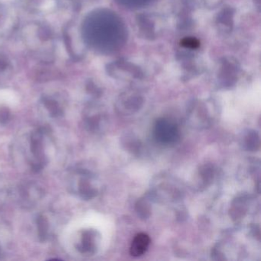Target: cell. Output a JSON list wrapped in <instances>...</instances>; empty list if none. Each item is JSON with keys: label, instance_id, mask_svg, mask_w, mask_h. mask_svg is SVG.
Listing matches in <instances>:
<instances>
[{"label": "cell", "instance_id": "cell-1", "mask_svg": "<svg viewBox=\"0 0 261 261\" xmlns=\"http://www.w3.org/2000/svg\"><path fill=\"white\" fill-rule=\"evenodd\" d=\"M49 134V128L43 126L37 128L30 136V150L32 156L30 164L33 172H40L48 163L45 151V137Z\"/></svg>", "mask_w": 261, "mask_h": 261}, {"label": "cell", "instance_id": "cell-2", "mask_svg": "<svg viewBox=\"0 0 261 261\" xmlns=\"http://www.w3.org/2000/svg\"><path fill=\"white\" fill-rule=\"evenodd\" d=\"M18 200L24 207H32L43 196V190L36 183L27 181L18 188Z\"/></svg>", "mask_w": 261, "mask_h": 261}, {"label": "cell", "instance_id": "cell-3", "mask_svg": "<svg viewBox=\"0 0 261 261\" xmlns=\"http://www.w3.org/2000/svg\"><path fill=\"white\" fill-rule=\"evenodd\" d=\"M70 189L84 199H89L95 194L94 189L91 187L89 181L85 176V174L81 171H76L72 182H70Z\"/></svg>", "mask_w": 261, "mask_h": 261}, {"label": "cell", "instance_id": "cell-4", "mask_svg": "<svg viewBox=\"0 0 261 261\" xmlns=\"http://www.w3.org/2000/svg\"><path fill=\"white\" fill-rule=\"evenodd\" d=\"M155 135L162 143H172L178 138L176 126L166 120L157 122L155 127Z\"/></svg>", "mask_w": 261, "mask_h": 261}, {"label": "cell", "instance_id": "cell-5", "mask_svg": "<svg viewBox=\"0 0 261 261\" xmlns=\"http://www.w3.org/2000/svg\"><path fill=\"white\" fill-rule=\"evenodd\" d=\"M150 244V238L144 233H138L136 235L131 244L129 253L132 256H140L147 250Z\"/></svg>", "mask_w": 261, "mask_h": 261}, {"label": "cell", "instance_id": "cell-6", "mask_svg": "<svg viewBox=\"0 0 261 261\" xmlns=\"http://www.w3.org/2000/svg\"><path fill=\"white\" fill-rule=\"evenodd\" d=\"M77 250L82 253H91L95 249V233L93 230H85L77 244Z\"/></svg>", "mask_w": 261, "mask_h": 261}, {"label": "cell", "instance_id": "cell-7", "mask_svg": "<svg viewBox=\"0 0 261 261\" xmlns=\"http://www.w3.org/2000/svg\"><path fill=\"white\" fill-rule=\"evenodd\" d=\"M36 223L39 241L45 242L49 236V221L45 215H39L36 218Z\"/></svg>", "mask_w": 261, "mask_h": 261}, {"label": "cell", "instance_id": "cell-8", "mask_svg": "<svg viewBox=\"0 0 261 261\" xmlns=\"http://www.w3.org/2000/svg\"><path fill=\"white\" fill-rule=\"evenodd\" d=\"M42 103L45 109L48 111L49 115L53 118H59L63 115L64 109L62 105L55 99L51 97H44Z\"/></svg>", "mask_w": 261, "mask_h": 261}, {"label": "cell", "instance_id": "cell-9", "mask_svg": "<svg viewBox=\"0 0 261 261\" xmlns=\"http://www.w3.org/2000/svg\"><path fill=\"white\" fill-rule=\"evenodd\" d=\"M11 119V112L7 107H0V124H7Z\"/></svg>", "mask_w": 261, "mask_h": 261}, {"label": "cell", "instance_id": "cell-10", "mask_svg": "<svg viewBox=\"0 0 261 261\" xmlns=\"http://www.w3.org/2000/svg\"><path fill=\"white\" fill-rule=\"evenodd\" d=\"M198 45H199V43H198V41L194 39H186L182 41V45L189 47V48H196L198 46Z\"/></svg>", "mask_w": 261, "mask_h": 261}, {"label": "cell", "instance_id": "cell-11", "mask_svg": "<svg viewBox=\"0 0 261 261\" xmlns=\"http://www.w3.org/2000/svg\"><path fill=\"white\" fill-rule=\"evenodd\" d=\"M7 66V61L4 58L0 57V71L5 69Z\"/></svg>", "mask_w": 261, "mask_h": 261}, {"label": "cell", "instance_id": "cell-12", "mask_svg": "<svg viewBox=\"0 0 261 261\" xmlns=\"http://www.w3.org/2000/svg\"><path fill=\"white\" fill-rule=\"evenodd\" d=\"M3 253H4V250H3L2 247H1V244H0V258L3 256Z\"/></svg>", "mask_w": 261, "mask_h": 261}]
</instances>
